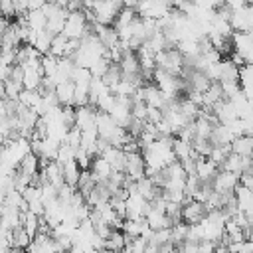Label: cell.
I'll return each instance as SVG.
<instances>
[{
    "instance_id": "cell-1",
    "label": "cell",
    "mask_w": 253,
    "mask_h": 253,
    "mask_svg": "<svg viewBox=\"0 0 253 253\" xmlns=\"http://www.w3.org/2000/svg\"><path fill=\"white\" fill-rule=\"evenodd\" d=\"M154 61H156V67H160L176 77H180V73L184 69V55L180 53L178 47H168V49L154 53Z\"/></svg>"
},
{
    "instance_id": "cell-2",
    "label": "cell",
    "mask_w": 253,
    "mask_h": 253,
    "mask_svg": "<svg viewBox=\"0 0 253 253\" xmlns=\"http://www.w3.org/2000/svg\"><path fill=\"white\" fill-rule=\"evenodd\" d=\"M89 22L83 14V10H77V12H69L67 18H65V24H63V36L69 38V40H81L87 32H89Z\"/></svg>"
},
{
    "instance_id": "cell-3",
    "label": "cell",
    "mask_w": 253,
    "mask_h": 253,
    "mask_svg": "<svg viewBox=\"0 0 253 253\" xmlns=\"http://www.w3.org/2000/svg\"><path fill=\"white\" fill-rule=\"evenodd\" d=\"M121 8H123L121 0H95V6H93L95 22L103 26H111Z\"/></svg>"
},
{
    "instance_id": "cell-4",
    "label": "cell",
    "mask_w": 253,
    "mask_h": 253,
    "mask_svg": "<svg viewBox=\"0 0 253 253\" xmlns=\"http://www.w3.org/2000/svg\"><path fill=\"white\" fill-rule=\"evenodd\" d=\"M206 213H208L206 204H202L198 200H188L182 204V221H186L188 225L202 221L206 217Z\"/></svg>"
},
{
    "instance_id": "cell-5",
    "label": "cell",
    "mask_w": 253,
    "mask_h": 253,
    "mask_svg": "<svg viewBox=\"0 0 253 253\" xmlns=\"http://www.w3.org/2000/svg\"><path fill=\"white\" fill-rule=\"evenodd\" d=\"M125 158H126V166H125V174L132 180H140L144 176V158H142V152H125Z\"/></svg>"
},
{
    "instance_id": "cell-6",
    "label": "cell",
    "mask_w": 253,
    "mask_h": 253,
    "mask_svg": "<svg viewBox=\"0 0 253 253\" xmlns=\"http://www.w3.org/2000/svg\"><path fill=\"white\" fill-rule=\"evenodd\" d=\"M237 184H239V174L227 172V170H217V174L211 180V186L215 192H233Z\"/></svg>"
},
{
    "instance_id": "cell-7",
    "label": "cell",
    "mask_w": 253,
    "mask_h": 253,
    "mask_svg": "<svg viewBox=\"0 0 253 253\" xmlns=\"http://www.w3.org/2000/svg\"><path fill=\"white\" fill-rule=\"evenodd\" d=\"M217 170H219L217 164H213L208 156H200L196 160V176L200 178V182H211Z\"/></svg>"
},
{
    "instance_id": "cell-8",
    "label": "cell",
    "mask_w": 253,
    "mask_h": 253,
    "mask_svg": "<svg viewBox=\"0 0 253 253\" xmlns=\"http://www.w3.org/2000/svg\"><path fill=\"white\" fill-rule=\"evenodd\" d=\"M144 221L148 223V227L154 231V229H162V227H172V221L170 217L162 211V210H156V208H148L146 215H144Z\"/></svg>"
},
{
    "instance_id": "cell-9",
    "label": "cell",
    "mask_w": 253,
    "mask_h": 253,
    "mask_svg": "<svg viewBox=\"0 0 253 253\" xmlns=\"http://www.w3.org/2000/svg\"><path fill=\"white\" fill-rule=\"evenodd\" d=\"M0 43H2V49H18L22 45L18 24H8L6 26V30L2 32V38H0Z\"/></svg>"
},
{
    "instance_id": "cell-10",
    "label": "cell",
    "mask_w": 253,
    "mask_h": 253,
    "mask_svg": "<svg viewBox=\"0 0 253 253\" xmlns=\"http://www.w3.org/2000/svg\"><path fill=\"white\" fill-rule=\"evenodd\" d=\"M53 93H55V97H57V101H59V105H61V107H63V105H73L75 83H73L71 79L61 81V83H57V85H55Z\"/></svg>"
},
{
    "instance_id": "cell-11",
    "label": "cell",
    "mask_w": 253,
    "mask_h": 253,
    "mask_svg": "<svg viewBox=\"0 0 253 253\" xmlns=\"http://www.w3.org/2000/svg\"><path fill=\"white\" fill-rule=\"evenodd\" d=\"M91 174H93V178L99 182V180H107L109 176H111V172H113V166L103 158V156H93V160H91Z\"/></svg>"
},
{
    "instance_id": "cell-12",
    "label": "cell",
    "mask_w": 253,
    "mask_h": 253,
    "mask_svg": "<svg viewBox=\"0 0 253 253\" xmlns=\"http://www.w3.org/2000/svg\"><path fill=\"white\" fill-rule=\"evenodd\" d=\"M18 170L22 172V174H26V176H34V174H38L40 172V156L38 154H34L32 150L18 162Z\"/></svg>"
},
{
    "instance_id": "cell-13",
    "label": "cell",
    "mask_w": 253,
    "mask_h": 253,
    "mask_svg": "<svg viewBox=\"0 0 253 253\" xmlns=\"http://www.w3.org/2000/svg\"><path fill=\"white\" fill-rule=\"evenodd\" d=\"M231 152L241 154V156H253V136L241 134L231 140Z\"/></svg>"
},
{
    "instance_id": "cell-14",
    "label": "cell",
    "mask_w": 253,
    "mask_h": 253,
    "mask_svg": "<svg viewBox=\"0 0 253 253\" xmlns=\"http://www.w3.org/2000/svg\"><path fill=\"white\" fill-rule=\"evenodd\" d=\"M128 237L123 233V229H111L109 237L105 239V249H111V251H123L125 245H126Z\"/></svg>"
},
{
    "instance_id": "cell-15",
    "label": "cell",
    "mask_w": 253,
    "mask_h": 253,
    "mask_svg": "<svg viewBox=\"0 0 253 253\" xmlns=\"http://www.w3.org/2000/svg\"><path fill=\"white\" fill-rule=\"evenodd\" d=\"M219 81H239V67L231 59L219 61Z\"/></svg>"
},
{
    "instance_id": "cell-16",
    "label": "cell",
    "mask_w": 253,
    "mask_h": 253,
    "mask_svg": "<svg viewBox=\"0 0 253 253\" xmlns=\"http://www.w3.org/2000/svg\"><path fill=\"white\" fill-rule=\"evenodd\" d=\"M61 172H63V182L75 188L77 186V180H79V174H81V168L75 162V158L69 160V162H65V164H61Z\"/></svg>"
},
{
    "instance_id": "cell-17",
    "label": "cell",
    "mask_w": 253,
    "mask_h": 253,
    "mask_svg": "<svg viewBox=\"0 0 253 253\" xmlns=\"http://www.w3.org/2000/svg\"><path fill=\"white\" fill-rule=\"evenodd\" d=\"M221 99H225V97H223V91H221L219 81H211V85L204 91V107H210L211 109Z\"/></svg>"
},
{
    "instance_id": "cell-18",
    "label": "cell",
    "mask_w": 253,
    "mask_h": 253,
    "mask_svg": "<svg viewBox=\"0 0 253 253\" xmlns=\"http://www.w3.org/2000/svg\"><path fill=\"white\" fill-rule=\"evenodd\" d=\"M172 150H174V156H176V160H184V158H190V156L194 154L192 142H190V140H184V138H178V136H174V142H172Z\"/></svg>"
},
{
    "instance_id": "cell-19",
    "label": "cell",
    "mask_w": 253,
    "mask_h": 253,
    "mask_svg": "<svg viewBox=\"0 0 253 253\" xmlns=\"http://www.w3.org/2000/svg\"><path fill=\"white\" fill-rule=\"evenodd\" d=\"M32 243V237L24 231V227H14L12 233H10V247H16V249H28V245Z\"/></svg>"
},
{
    "instance_id": "cell-20",
    "label": "cell",
    "mask_w": 253,
    "mask_h": 253,
    "mask_svg": "<svg viewBox=\"0 0 253 253\" xmlns=\"http://www.w3.org/2000/svg\"><path fill=\"white\" fill-rule=\"evenodd\" d=\"M38 225H40V215H36L34 211H22V227L24 231L34 239L38 233Z\"/></svg>"
},
{
    "instance_id": "cell-21",
    "label": "cell",
    "mask_w": 253,
    "mask_h": 253,
    "mask_svg": "<svg viewBox=\"0 0 253 253\" xmlns=\"http://www.w3.org/2000/svg\"><path fill=\"white\" fill-rule=\"evenodd\" d=\"M26 20H28V26H30L34 32H42V30H45L47 18H45V14L42 12V8H40V10H30V12L26 14Z\"/></svg>"
},
{
    "instance_id": "cell-22",
    "label": "cell",
    "mask_w": 253,
    "mask_h": 253,
    "mask_svg": "<svg viewBox=\"0 0 253 253\" xmlns=\"http://www.w3.org/2000/svg\"><path fill=\"white\" fill-rule=\"evenodd\" d=\"M51 40H53V34L49 30H42V32H36V42H34V47L45 55L49 51V45H51Z\"/></svg>"
},
{
    "instance_id": "cell-23",
    "label": "cell",
    "mask_w": 253,
    "mask_h": 253,
    "mask_svg": "<svg viewBox=\"0 0 253 253\" xmlns=\"http://www.w3.org/2000/svg\"><path fill=\"white\" fill-rule=\"evenodd\" d=\"M121 79H123V71H121L119 63H113V61H111V65H109V69L105 71V75L101 77V81L111 89V87H115Z\"/></svg>"
},
{
    "instance_id": "cell-24",
    "label": "cell",
    "mask_w": 253,
    "mask_h": 253,
    "mask_svg": "<svg viewBox=\"0 0 253 253\" xmlns=\"http://www.w3.org/2000/svg\"><path fill=\"white\" fill-rule=\"evenodd\" d=\"M65 45H67V38L63 34H55L53 40H51V45H49V51L51 55H55L57 59L59 57H65Z\"/></svg>"
},
{
    "instance_id": "cell-25",
    "label": "cell",
    "mask_w": 253,
    "mask_h": 253,
    "mask_svg": "<svg viewBox=\"0 0 253 253\" xmlns=\"http://www.w3.org/2000/svg\"><path fill=\"white\" fill-rule=\"evenodd\" d=\"M40 99H42V95L38 91H30V89H22L20 95H18V101L22 105H26V107H32V109L40 103Z\"/></svg>"
},
{
    "instance_id": "cell-26",
    "label": "cell",
    "mask_w": 253,
    "mask_h": 253,
    "mask_svg": "<svg viewBox=\"0 0 253 253\" xmlns=\"http://www.w3.org/2000/svg\"><path fill=\"white\" fill-rule=\"evenodd\" d=\"M219 85H221V91H223L225 99H231V97H235L237 93L243 91L239 81H219Z\"/></svg>"
},
{
    "instance_id": "cell-27",
    "label": "cell",
    "mask_w": 253,
    "mask_h": 253,
    "mask_svg": "<svg viewBox=\"0 0 253 253\" xmlns=\"http://www.w3.org/2000/svg\"><path fill=\"white\" fill-rule=\"evenodd\" d=\"M59 117H61V123H63L67 128L75 126V107H73V105H63L61 111H59Z\"/></svg>"
},
{
    "instance_id": "cell-28",
    "label": "cell",
    "mask_w": 253,
    "mask_h": 253,
    "mask_svg": "<svg viewBox=\"0 0 253 253\" xmlns=\"http://www.w3.org/2000/svg\"><path fill=\"white\" fill-rule=\"evenodd\" d=\"M109 65H111V59H107V57H99L91 67H89V71H91V75L93 77H103L105 75V71L109 69Z\"/></svg>"
},
{
    "instance_id": "cell-29",
    "label": "cell",
    "mask_w": 253,
    "mask_h": 253,
    "mask_svg": "<svg viewBox=\"0 0 253 253\" xmlns=\"http://www.w3.org/2000/svg\"><path fill=\"white\" fill-rule=\"evenodd\" d=\"M22 89H24V87H22V83H16V81H12V79L4 81V93H6V99L18 101V95H20V91H22Z\"/></svg>"
},
{
    "instance_id": "cell-30",
    "label": "cell",
    "mask_w": 253,
    "mask_h": 253,
    "mask_svg": "<svg viewBox=\"0 0 253 253\" xmlns=\"http://www.w3.org/2000/svg\"><path fill=\"white\" fill-rule=\"evenodd\" d=\"M148 241H150V243H154V245H162V243L170 241V227L154 229V231H152V235L148 237Z\"/></svg>"
},
{
    "instance_id": "cell-31",
    "label": "cell",
    "mask_w": 253,
    "mask_h": 253,
    "mask_svg": "<svg viewBox=\"0 0 253 253\" xmlns=\"http://www.w3.org/2000/svg\"><path fill=\"white\" fill-rule=\"evenodd\" d=\"M91 160H93V156H91L85 148H81V146H79V148L75 150V162L79 164V168H81V170H87V168L91 166Z\"/></svg>"
},
{
    "instance_id": "cell-32",
    "label": "cell",
    "mask_w": 253,
    "mask_h": 253,
    "mask_svg": "<svg viewBox=\"0 0 253 253\" xmlns=\"http://www.w3.org/2000/svg\"><path fill=\"white\" fill-rule=\"evenodd\" d=\"M0 14L4 18H14L16 16V4H14V0H0Z\"/></svg>"
},
{
    "instance_id": "cell-33",
    "label": "cell",
    "mask_w": 253,
    "mask_h": 253,
    "mask_svg": "<svg viewBox=\"0 0 253 253\" xmlns=\"http://www.w3.org/2000/svg\"><path fill=\"white\" fill-rule=\"evenodd\" d=\"M14 63H16V49H2L0 65H14Z\"/></svg>"
},
{
    "instance_id": "cell-34",
    "label": "cell",
    "mask_w": 253,
    "mask_h": 253,
    "mask_svg": "<svg viewBox=\"0 0 253 253\" xmlns=\"http://www.w3.org/2000/svg\"><path fill=\"white\" fill-rule=\"evenodd\" d=\"M160 121H162V111L156 109V107H148V111H146V123L156 125V123H160Z\"/></svg>"
},
{
    "instance_id": "cell-35",
    "label": "cell",
    "mask_w": 253,
    "mask_h": 253,
    "mask_svg": "<svg viewBox=\"0 0 253 253\" xmlns=\"http://www.w3.org/2000/svg\"><path fill=\"white\" fill-rule=\"evenodd\" d=\"M142 253H158V245H154V243H150V241H148Z\"/></svg>"
},
{
    "instance_id": "cell-36",
    "label": "cell",
    "mask_w": 253,
    "mask_h": 253,
    "mask_svg": "<svg viewBox=\"0 0 253 253\" xmlns=\"http://www.w3.org/2000/svg\"><path fill=\"white\" fill-rule=\"evenodd\" d=\"M6 93H4V81H0V99H4Z\"/></svg>"
},
{
    "instance_id": "cell-37",
    "label": "cell",
    "mask_w": 253,
    "mask_h": 253,
    "mask_svg": "<svg viewBox=\"0 0 253 253\" xmlns=\"http://www.w3.org/2000/svg\"><path fill=\"white\" fill-rule=\"evenodd\" d=\"M243 2H245V4H249V2H251V0H243Z\"/></svg>"
},
{
    "instance_id": "cell-38",
    "label": "cell",
    "mask_w": 253,
    "mask_h": 253,
    "mask_svg": "<svg viewBox=\"0 0 253 253\" xmlns=\"http://www.w3.org/2000/svg\"><path fill=\"white\" fill-rule=\"evenodd\" d=\"M45 2H57V0H45Z\"/></svg>"
},
{
    "instance_id": "cell-39",
    "label": "cell",
    "mask_w": 253,
    "mask_h": 253,
    "mask_svg": "<svg viewBox=\"0 0 253 253\" xmlns=\"http://www.w3.org/2000/svg\"><path fill=\"white\" fill-rule=\"evenodd\" d=\"M0 51H2V43H0Z\"/></svg>"
},
{
    "instance_id": "cell-40",
    "label": "cell",
    "mask_w": 253,
    "mask_h": 253,
    "mask_svg": "<svg viewBox=\"0 0 253 253\" xmlns=\"http://www.w3.org/2000/svg\"><path fill=\"white\" fill-rule=\"evenodd\" d=\"M24 253H28V251H24Z\"/></svg>"
}]
</instances>
